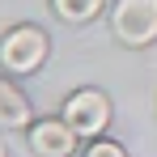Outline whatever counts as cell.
<instances>
[{"label": "cell", "instance_id": "cell-1", "mask_svg": "<svg viewBox=\"0 0 157 157\" xmlns=\"http://www.w3.org/2000/svg\"><path fill=\"white\" fill-rule=\"evenodd\" d=\"M47 59V34L38 26H17L4 34L0 43V64L9 72H34L38 64Z\"/></svg>", "mask_w": 157, "mask_h": 157}, {"label": "cell", "instance_id": "cell-2", "mask_svg": "<svg viewBox=\"0 0 157 157\" xmlns=\"http://www.w3.org/2000/svg\"><path fill=\"white\" fill-rule=\"evenodd\" d=\"M115 34L128 47H144L157 38V0H119L115 17H110Z\"/></svg>", "mask_w": 157, "mask_h": 157}, {"label": "cell", "instance_id": "cell-3", "mask_svg": "<svg viewBox=\"0 0 157 157\" xmlns=\"http://www.w3.org/2000/svg\"><path fill=\"white\" fill-rule=\"evenodd\" d=\"M64 123L77 132V136H98V132L110 123V102H106V94H98V89H81V94H72L68 102H64Z\"/></svg>", "mask_w": 157, "mask_h": 157}, {"label": "cell", "instance_id": "cell-4", "mask_svg": "<svg viewBox=\"0 0 157 157\" xmlns=\"http://www.w3.org/2000/svg\"><path fill=\"white\" fill-rule=\"evenodd\" d=\"M30 144H34L38 157H68L77 149V132L64 119H43V123L30 128Z\"/></svg>", "mask_w": 157, "mask_h": 157}, {"label": "cell", "instance_id": "cell-5", "mask_svg": "<svg viewBox=\"0 0 157 157\" xmlns=\"http://www.w3.org/2000/svg\"><path fill=\"white\" fill-rule=\"evenodd\" d=\"M30 123V102L17 94L9 81H0V128H26Z\"/></svg>", "mask_w": 157, "mask_h": 157}, {"label": "cell", "instance_id": "cell-6", "mask_svg": "<svg viewBox=\"0 0 157 157\" xmlns=\"http://www.w3.org/2000/svg\"><path fill=\"white\" fill-rule=\"evenodd\" d=\"M98 9H102V0H55V13L68 21H89Z\"/></svg>", "mask_w": 157, "mask_h": 157}, {"label": "cell", "instance_id": "cell-7", "mask_svg": "<svg viewBox=\"0 0 157 157\" xmlns=\"http://www.w3.org/2000/svg\"><path fill=\"white\" fill-rule=\"evenodd\" d=\"M85 157H123V149H119L115 140H94V144H89V153H85Z\"/></svg>", "mask_w": 157, "mask_h": 157}, {"label": "cell", "instance_id": "cell-8", "mask_svg": "<svg viewBox=\"0 0 157 157\" xmlns=\"http://www.w3.org/2000/svg\"><path fill=\"white\" fill-rule=\"evenodd\" d=\"M0 157H4V144H0Z\"/></svg>", "mask_w": 157, "mask_h": 157}]
</instances>
